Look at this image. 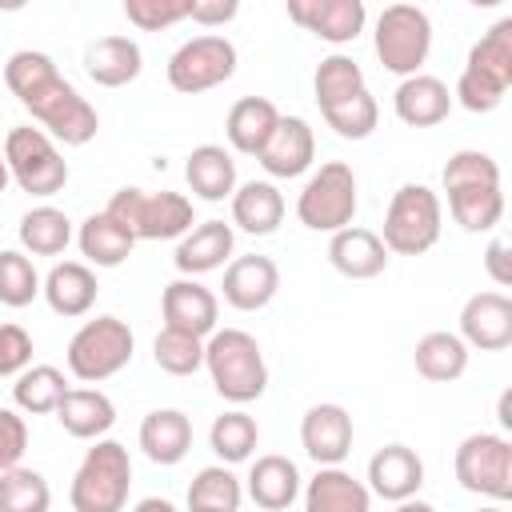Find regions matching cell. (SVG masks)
<instances>
[{"mask_svg": "<svg viewBox=\"0 0 512 512\" xmlns=\"http://www.w3.org/2000/svg\"><path fill=\"white\" fill-rule=\"evenodd\" d=\"M4 84L32 112L40 132H48L52 140H60L68 148H84L88 140H96V132H100L96 108L60 76L56 60L48 52H36V48L12 52L4 64Z\"/></svg>", "mask_w": 512, "mask_h": 512, "instance_id": "cell-1", "label": "cell"}, {"mask_svg": "<svg viewBox=\"0 0 512 512\" xmlns=\"http://www.w3.org/2000/svg\"><path fill=\"white\" fill-rule=\"evenodd\" d=\"M204 368L212 376V388L228 404H252L268 388V364L252 332L244 328H216L204 340Z\"/></svg>", "mask_w": 512, "mask_h": 512, "instance_id": "cell-2", "label": "cell"}, {"mask_svg": "<svg viewBox=\"0 0 512 512\" xmlns=\"http://www.w3.org/2000/svg\"><path fill=\"white\" fill-rule=\"evenodd\" d=\"M132 488V456L120 440H92L84 452L68 500L72 512H124Z\"/></svg>", "mask_w": 512, "mask_h": 512, "instance_id": "cell-3", "label": "cell"}, {"mask_svg": "<svg viewBox=\"0 0 512 512\" xmlns=\"http://www.w3.org/2000/svg\"><path fill=\"white\" fill-rule=\"evenodd\" d=\"M104 216L116 220L136 240H180L196 224L192 200L184 192H144V188L112 192Z\"/></svg>", "mask_w": 512, "mask_h": 512, "instance_id": "cell-4", "label": "cell"}, {"mask_svg": "<svg viewBox=\"0 0 512 512\" xmlns=\"http://www.w3.org/2000/svg\"><path fill=\"white\" fill-rule=\"evenodd\" d=\"M440 220L444 204L428 184H400L388 200L384 232L376 236L392 256H424L440 240Z\"/></svg>", "mask_w": 512, "mask_h": 512, "instance_id": "cell-5", "label": "cell"}, {"mask_svg": "<svg viewBox=\"0 0 512 512\" xmlns=\"http://www.w3.org/2000/svg\"><path fill=\"white\" fill-rule=\"evenodd\" d=\"M372 48L376 60L384 64V72L408 80L420 72V64L432 52V20L424 8L416 4H388L376 16V32H372Z\"/></svg>", "mask_w": 512, "mask_h": 512, "instance_id": "cell-6", "label": "cell"}, {"mask_svg": "<svg viewBox=\"0 0 512 512\" xmlns=\"http://www.w3.org/2000/svg\"><path fill=\"white\" fill-rule=\"evenodd\" d=\"M356 208H360V196H356V172L344 164V160H328L320 164L300 196H296V216L304 228L312 232H340L356 220Z\"/></svg>", "mask_w": 512, "mask_h": 512, "instance_id": "cell-7", "label": "cell"}, {"mask_svg": "<svg viewBox=\"0 0 512 512\" xmlns=\"http://www.w3.org/2000/svg\"><path fill=\"white\" fill-rule=\"evenodd\" d=\"M132 328L120 320V316H96V320H84L76 328V336L68 340V372L84 384H100L108 376H116L120 368H128L132 360Z\"/></svg>", "mask_w": 512, "mask_h": 512, "instance_id": "cell-8", "label": "cell"}, {"mask_svg": "<svg viewBox=\"0 0 512 512\" xmlns=\"http://www.w3.org/2000/svg\"><path fill=\"white\" fill-rule=\"evenodd\" d=\"M4 164L20 192L28 196H56L68 184V160L60 156L56 140L32 124H20L4 136Z\"/></svg>", "mask_w": 512, "mask_h": 512, "instance_id": "cell-9", "label": "cell"}, {"mask_svg": "<svg viewBox=\"0 0 512 512\" xmlns=\"http://www.w3.org/2000/svg\"><path fill=\"white\" fill-rule=\"evenodd\" d=\"M456 480L464 492L488 496L492 504L512 500V440L500 432H472L456 448Z\"/></svg>", "mask_w": 512, "mask_h": 512, "instance_id": "cell-10", "label": "cell"}, {"mask_svg": "<svg viewBox=\"0 0 512 512\" xmlns=\"http://www.w3.org/2000/svg\"><path fill=\"white\" fill-rule=\"evenodd\" d=\"M236 60L240 56H236V44L228 36H220V32L192 36L168 56V84L184 96H200V92L232 80Z\"/></svg>", "mask_w": 512, "mask_h": 512, "instance_id": "cell-11", "label": "cell"}, {"mask_svg": "<svg viewBox=\"0 0 512 512\" xmlns=\"http://www.w3.org/2000/svg\"><path fill=\"white\" fill-rule=\"evenodd\" d=\"M160 316H164V328H176V332H188L196 340H208L216 332V320H220V300L212 288H204L200 280L192 276H180L164 288L160 296Z\"/></svg>", "mask_w": 512, "mask_h": 512, "instance_id": "cell-12", "label": "cell"}, {"mask_svg": "<svg viewBox=\"0 0 512 512\" xmlns=\"http://www.w3.org/2000/svg\"><path fill=\"white\" fill-rule=\"evenodd\" d=\"M288 20L324 44H352L368 24V8L364 0H288Z\"/></svg>", "mask_w": 512, "mask_h": 512, "instance_id": "cell-13", "label": "cell"}, {"mask_svg": "<svg viewBox=\"0 0 512 512\" xmlns=\"http://www.w3.org/2000/svg\"><path fill=\"white\" fill-rule=\"evenodd\" d=\"M352 416L344 404H312L300 420V444L308 452V460H316V468H336L344 464V456L352 452Z\"/></svg>", "mask_w": 512, "mask_h": 512, "instance_id": "cell-14", "label": "cell"}, {"mask_svg": "<svg viewBox=\"0 0 512 512\" xmlns=\"http://www.w3.org/2000/svg\"><path fill=\"white\" fill-rule=\"evenodd\" d=\"M260 168L272 176V180H292V176H304L316 160V136H312V124L304 116H280L268 144L260 148Z\"/></svg>", "mask_w": 512, "mask_h": 512, "instance_id": "cell-15", "label": "cell"}, {"mask_svg": "<svg viewBox=\"0 0 512 512\" xmlns=\"http://www.w3.org/2000/svg\"><path fill=\"white\" fill-rule=\"evenodd\" d=\"M468 348L500 352L512 344V300L504 292H476L460 308V332Z\"/></svg>", "mask_w": 512, "mask_h": 512, "instance_id": "cell-16", "label": "cell"}, {"mask_svg": "<svg viewBox=\"0 0 512 512\" xmlns=\"http://www.w3.org/2000/svg\"><path fill=\"white\" fill-rule=\"evenodd\" d=\"M224 304L236 312H260L276 300L280 292V268L268 256H236L224 268Z\"/></svg>", "mask_w": 512, "mask_h": 512, "instance_id": "cell-17", "label": "cell"}, {"mask_svg": "<svg viewBox=\"0 0 512 512\" xmlns=\"http://www.w3.org/2000/svg\"><path fill=\"white\" fill-rule=\"evenodd\" d=\"M424 488V460L408 444H384L368 460V492L380 500H412Z\"/></svg>", "mask_w": 512, "mask_h": 512, "instance_id": "cell-18", "label": "cell"}, {"mask_svg": "<svg viewBox=\"0 0 512 512\" xmlns=\"http://www.w3.org/2000/svg\"><path fill=\"white\" fill-rule=\"evenodd\" d=\"M392 108H396L400 124H408V128H436L452 112V92H448V84L440 76L416 72V76L396 84Z\"/></svg>", "mask_w": 512, "mask_h": 512, "instance_id": "cell-19", "label": "cell"}, {"mask_svg": "<svg viewBox=\"0 0 512 512\" xmlns=\"http://www.w3.org/2000/svg\"><path fill=\"white\" fill-rule=\"evenodd\" d=\"M232 248H236L232 224H224V220H204V224H192V232L180 236L172 264H176L180 276H192V280H196V276H204V272H216V268L232 256Z\"/></svg>", "mask_w": 512, "mask_h": 512, "instance_id": "cell-20", "label": "cell"}, {"mask_svg": "<svg viewBox=\"0 0 512 512\" xmlns=\"http://www.w3.org/2000/svg\"><path fill=\"white\" fill-rule=\"evenodd\" d=\"M40 292H44V300H48V308H52L56 316L76 320V316H88V312H92L100 284H96V272H92L88 264H80V260H60V264H52L48 276L40 280Z\"/></svg>", "mask_w": 512, "mask_h": 512, "instance_id": "cell-21", "label": "cell"}, {"mask_svg": "<svg viewBox=\"0 0 512 512\" xmlns=\"http://www.w3.org/2000/svg\"><path fill=\"white\" fill-rule=\"evenodd\" d=\"M328 260L340 276L348 280H376L388 268V248L380 244V236L372 228L348 224L340 232H332L328 240Z\"/></svg>", "mask_w": 512, "mask_h": 512, "instance_id": "cell-22", "label": "cell"}, {"mask_svg": "<svg viewBox=\"0 0 512 512\" xmlns=\"http://www.w3.org/2000/svg\"><path fill=\"white\" fill-rule=\"evenodd\" d=\"M140 68H144V52L132 36H100L84 48V72L100 88H124L140 76Z\"/></svg>", "mask_w": 512, "mask_h": 512, "instance_id": "cell-23", "label": "cell"}, {"mask_svg": "<svg viewBox=\"0 0 512 512\" xmlns=\"http://www.w3.org/2000/svg\"><path fill=\"white\" fill-rule=\"evenodd\" d=\"M248 496L256 508L264 512H284L296 504L300 496V468L280 456V452H268V456H256L252 468H248Z\"/></svg>", "mask_w": 512, "mask_h": 512, "instance_id": "cell-24", "label": "cell"}, {"mask_svg": "<svg viewBox=\"0 0 512 512\" xmlns=\"http://www.w3.org/2000/svg\"><path fill=\"white\" fill-rule=\"evenodd\" d=\"M184 180H188L196 200H208V204L232 200V192H236V160L220 144H200L184 160Z\"/></svg>", "mask_w": 512, "mask_h": 512, "instance_id": "cell-25", "label": "cell"}, {"mask_svg": "<svg viewBox=\"0 0 512 512\" xmlns=\"http://www.w3.org/2000/svg\"><path fill=\"white\" fill-rule=\"evenodd\" d=\"M140 448L152 464L172 468L192 448V420L180 408H156L140 420Z\"/></svg>", "mask_w": 512, "mask_h": 512, "instance_id": "cell-26", "label": "cell"}, {"mask_svg": "<svg viewBox=\"0 0 512 512\" xmlns=\"http://www.w3.org/2000/svg\"><path fill=\"white\" fill-rule=\"evenodd\" d=\"M56 420L76 440H104L116 424V404L100 388H68L56 404Z\"/></svg>", "mask_w": 512, "mask_h": 512, "instance_id": "cell-27", "label": "cell"}, {"mask_svg": "<svg viewBox=\"0 0 512 512\" xmlns=\"http://www.w3.org/2000/svg\"><path fill=\"white\" fill-rule=\"evenodd\" d=\"M368 508H372L368 484L344 472L340 464L316 468V476L304 488V512H368Z\"/></svg>", "mask_w": 512, "mask_h": 512, "instance_id": "cell-28", "label": "cell"}, {"mask_svg": "<svg viewBox=\"0 0 512 512\" xmlns=\"http://www.w3.org/2000/svg\"><path fill=\"white\" fill-rule=\"evenodd\" d=\"M276 120H280V112H276V104H272L268 96H244V100H236V104L228 108V116H224V136H228L232 152H240V156H260V148L268 144Z\"/></svg>", "mask_w": 512, "mask_h": 512, "instance_id": "cell-29", "label": "cell"}, {"mask_svg": "<svg viewBox=\"0 0 512 512\" xmlns=\"http://www.w3.org/2000/svg\"><path fill=\"white\" fill-rule=\"evenodd\" d=\"M284 220V192L272 180H248L232 192V224L248 236H272Z\"/></svg>", "mask_w": 512, "mask_h": 512, "instance_id": "cell-30", "label": "cell"}, {"mask_svg": "<svg viewBox=\"0 0 512 512\" xmlns=\"http://www.w3.org/2000/svg\"><path fill=\"white\" fill-rule=\"evenodd\" d=\"M412 364L432 384H452L468 372V344L456 332H424L412 348Z\"/></svg>", "mask_w": 512, "mask_h": 512, "instance_id": "cell-31", "label": "cell"}, {"mask_svg": "<svg viewBox=\"0 0 512 512\" xmlns=\"http://www.w3.org/2000/svg\"><path fill=\"white\" fill-rule=\"evenodd\" d=\"M76 244H80L84 260H88V268H92V264H96V268H120V264L132 256V248H136V236L124 232V228H120L116 220H108L104 212H92V216L80 224Z\"/></svg>", "mask_w": 512, "mask_h": 512, "instance_id": "cell-32", "label": "cell"}, {"mask_svg": "<svg viewBox=\"0 0 512 512\" xmlns=\"http://www.w3.org/2000/svg\"><path fill=\"white\" fill-rule=\"evenodd\" d=\"M16 236H20V248L28 256H60L72 244V220L60 208L40 204V208H28L20 216Z\"/></svg>", "mask_w": 512, "mask_h": 512, "instance_id": "cell-33", "label": "cell"}, {"mask_svg": "<svg viewBox=\"0 0 512 512\" xmlns=\"http://www.w3.org/2000/svg\"><path fill=\"white\" fill-rule=\"evenodd\" d=\"M64 392H68V380H64V372L56 364H28L16 376V384H12V400L28 416L56 412V404L64 400Z\"/></svg>", "mask_w": 512, "mask_h": 512, "instance_id": "cell-34", "label": "cell"}, {"mask_svg": "<svg viewBox=\"0 0 512 512\" xmlns=\"http://www.w3.org/2000/svg\"><path fill=\"white\" fill-rule=\"evenodd\" d=\"M364 88H368V84H364V68H360L352 56L332 52V56H324V60L316 64L312 92H316L320 112H324V108H336V104H344V100H352V96H360Z\"/></svg>", "mask_w": 512, "mask_h": 512, "instance_id": "cell-35", "label": "cell"}, {"mask_svg": "<svg viewBox=\"0 0 512 512\" xmlns=\"http://www.w3.org/2000/svg\"><path fill=\"white\" fill-rule=\"evenodd\" d=\"M448 212L464 232H492L504 216V192H500V184L452 188L448 192Z\"/></svg>", "mask_w": 512, "mask_h": 512, "instance_id": "cell-36", "label": "cell"}, {"mask_svg": "<svg viewBox=\"0 0 512 512\" xmlns=\"http://www.w3.org/2000/svg\"><path fill=\"white\" fill-rule=\"evenodd\" d=\"M464 68L476 72V76L496 80L500 88H508V84H512V20H496V24L468 48Z\"/></svg>", "mask_w": 512, "mask_h": 512, "instance_id": "cell-37", "label": "cell"}, {"mask_svg": "<svg viewBox=\"0 0 512 512\" xmlns=\"http://www.w3.org/2000/svg\"><path fill=\"white\" fill-rule=\"evenodd\" d=\"M208 444H212V452L220 456V464L232 468V464L252 460V452H256V444H260V428H256V420H252L244 408H232V412H224V416L212 420Z\"/></svg>", "mask_w": 512, "mask_h": 512, "instance_id": "cell-38", "label": "cell"}, {"mask_svg": "<svg viewBox=\"0 0 512 512\" xmlns=\"http://www.w3.org/2000/svg\"><path fill=\"white\" fill-rule=\"evenodd\" d=\"M244 500V484L228 464H208L192 476L188 484V508H208V512H236Z\"/></svg>", "mask_w": 512, "mask_h": 512, "instance_id": "cell-39", "label": "cell"}, {"mask_svg": "<svg viewBox=\"0 0 512 512\" xmlns=\"http://www.w3.org/2000/svg\"><path fill=\"white\" fill-rule=\"evenodd\" d=\"M52 488L36 468H8L0 472V512H48Z\"/></svg>", "mask_w": 512, "mask_h": 512, "instance_id": "cell-40", "label": "cell"}, {"mask_svg": "<svg viewBox=\"0 0 512 512\" xmlns=\"http://www.w3.org/2000/svg\"><path fill=\"white\" fill-rule=\"evenodd\" d=\"M40 296V272L20 248H0V304L28 308Z\"/></svg>", "mask_w": 512, "mask_h": 512, "instance_id": "cell-41", "label": "cell"}, {"mask_svg": "<svg viewBox=\"0 0 512 512\" xmlns=\"http://www.w3.org/2000/svg\"><path fill=\"white\" fill-rule=\"evenodd\" d=\"M152 360L168 376H192L196 368H204V340L176 328H160L152 340Z\"/></svg>", "mask_w": 512, "mask_h": 512, "instance_id": "cell-42", "label": "cell"}, {"mask_svg": "<svg viewBox=\"0 0 512 512\" xmlns=\"http://www.w3.org/2000/svg\"><path fill=\"white\" fill-rule=\"evenodd\" d=\"M320 116H324V124H328L340 140H368V136L376 132V124H380V104H376V96L364 88L360 96H352V100H344V104H336V108H324Z\"/></svg>", "mask_w": 512, "mask_h": 512, "instance_id": "cell-43", "label": "cell"}, {"mask_svg": "<svg viewBox=\"0 0 512 512\" xmlns=\"http://www.w3.org/2000/svg\"><path fill=\"white\" fill-rule=\"evenodd\" d=\"M440 180H444V192H452V188L500 184V164H496L488 152H480V148H460V152L448 156Z\"/></svg>", "mask_w": 512, "mask_h": 512, "instance_id": "cell-44", "label": "cell"}, {"mask_svg": "<svg viewBox=\"0 0 512 512\" xmlns=\"http://www.w3.org/2000/svg\"><path fill=\"white\" fill-rule=\"evenodd\" d=\"M188 4L192 0H124V16L140 32H160L188 20Z\"/></svg>", "mask_w": 512, "mask_h": 512, "instance_id": "cell-45", "label": "cell"}, {"mask_svg": "<svg viewBox=\"0 0 512 512\" xmlns=\"http://www.w3.org/2000/svg\"><path fill=\"white\" fill-rule=\"evenodd\" d=\"M32 364V336L20 324H0V376H20Z\"/></svg>", "mask_w": 512, "mask_h": 512, "instance_id": "cell-46", "label": "cell"}, {"mask_svg": "<svg viewBox=\"0 0 512 512\" xmlns=\"http://www.w3.org/2000/svg\"><path fill=\"white\" fill-rule=\"evenodd\" d=\"M28 452V424L20 412L12 408H0V472L16 468Z\"/></svg>", "mask_w": 512, "mask_h": 512, "instance_id": "cell-47", "label": "cell"}, {"mask_svg": "<svg viewBox=\"0 0 512 512\" xmlns=\"http://www.w3.org/2000/svg\"><path fill=\"white\" fill-rule=\"evenodd\" d=\"M240 4L236 0H192L188 4V20L204 24V28H224L228 20H236Z\"/></svg>", "mask_w": 512, "mask_h": 512, "instance_id": "cell-48", "label": "cell"}, {"mask_svg": "<svg viewBox=\"0 0 512 512\" xmlns=\"http://www.w3.org/2000/svg\"><path fill=\"white\" fill-rule=\"evenodd\" d=\"M484 268H488V276H492V284L496 288H508L512 284V264H508V240H488V248H484Z\"/></svg>", "mask_w": 512, "mask_h": 512, "instance_id": "cell-49", "label": "cell"}, {"mask_svg": "<svg viewBox=\"0 0 512 512\" xmlns=\"http://www.w3.org/2000/svg\"><path fill=\"white\" fill-rule=\"evenodd\" d=\"M132 512H176V504H172V500H164V496H144Z\"/></svg>", "mask_w": 512, "mask_h": 512, "instance_id": "cell-50", "label": "cell"}, {"mask_svg": "<svg viewBox=\"0 0 512 512\" xmlns=\"http://www.w3.org/2000/svg\"><path fill=\"white\" fill-rule=\"evenodd\" d=\"M392 512H436V508H432L428 500H416V496H412V500H400Z\"/></svg>", "mask_w": 512, "mask_h": 512, "instance_id": "cell-51", "label": "cell"}, {"mask_svg": "<svg viewBox=\"0 0 512 512\" xmlns=\"http://www.w3.org/2000/svg\"><path fill=\"white\" fill-rule=\"evenodd\" d=\"M500 424H504V428H512V412H508V392L500 396Z\"/></svg>", "mask_w": 512, "mask_h": 512, "instance_id": "cell-52", "label": "cell"}, {"mask_svg": "<svg viewBox=\"0 0 512 512\" xmlns=\"http://www.w3.org/2000/svg\"><path fill=\"white\" fill-rule=\"evenodd\" d=\"M8 180H12V176H8V164H4V152H0V192L8 188Z\"/></svg>", "mask_w": 512, "mask_h": 512, "instance_id": "cell-53", "label": "cell"}, {"mask_svg": "<svg viewBox=\"0 0 512 512\" xmlns=\"http://www.w3.org/2000/svg\"><path fill=\"white\" fill-rule=\"evenodd\" d=\"M476 512H508L504 504H488V508H476Z\"/></svg>", "mask_w": 512, "mask_h": 512, "instance_id": "cell-54", "label": "cell"}, {"mask_svg": "<svg viewBox=\"0 0 512 512\" xmlns=\"http://www.w3.org/2000/svg\"><path fill=\"white\" fill-rule=\"evenodd\" d=\"M188 512H208V508H188Z\"/></svg>", "mask_w": 512, "mask_h": 512, "instance_id": "cell-55", "label": "cell"}]
</instances>
